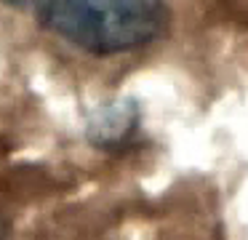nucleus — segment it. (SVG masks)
<instances>
[{"label": "nucleus", "mask_w": 248, "mask_h": 240, "mask_svg": "<svg viewBox=\"0 0 248 240\" xmlns=\"http://www.w3.org/2000/svg\"><path fill=\"white\" fill-rule=\"evenodd\" d=\"M38 8L51 32L96 56L141 48L168 24L166 0H43Z\"/></svg>", "instance_id": "nucleus-1"}, {"label": "nucleus", "mask_w": 248, "mask_h": 240, "mask_svg": "<svg viewBox=\"0 0 248 240\" xmlns=\"http://www.w3.org/2000/svg\"><path fill=\"white\" fill-rule=\"evenodd\" d=\"M6 3H11V5H40L43 0H6Z\"/></svg>", "instance_id": "nucleus-2"}, {"label": "nucleus", "mask_w": 248, "mask_h": 240, "mask_svg": "<svg viewBox=\"0 0 248 240\" xmlns=\"http://www.w3.org/2000/svg\"><path fill=\"white\" fill-rule=\"evenodd\" d=\"M0 240H8V238H6V232H3V229H0Z\"/></svg>", "instance_id": "nucleus-3"}]
</instances>
